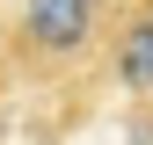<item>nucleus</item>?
<instances>
[{"mask_svg": "<svg viewBox=\"0 0 153 145\" xmlns=\"http://www.w3.org/2000/svg\"><path fill=\"white\" fill-rule=\"evenodd\" d=\"M88 7H95V0H29V44L36 51H73V44H80V36H88Z\"/></svg>", "mask_w": 153, "mask_h": 145, "instance_id": "1", "label": "nucleus"}, {"mask_svg": "<svg viewBox=\"0 0 153 145\" xmlns=\"http://www.w3.org/2000/svg\"><path fill=\"white\" fill-rule=\"evenodd\" d=\"M117 72H124V87H153V22H139V29H124V51H117Z\"/></svg>", "mask_w": 153, "mask_h": 145, "instance_id": "2", "label": "nucleus"}]
</instances>
